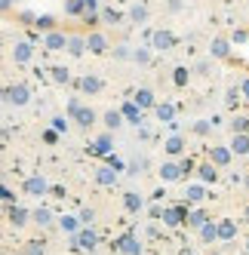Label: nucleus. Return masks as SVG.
Listing matches in <instances>:
<instances>
[{
  "label": "nucleus",
  "mask_w": 249,
  "mask_h": 255,
  "mask_svg": "<svg viewBox=\"0 0 249 255\" xmlns=\"http://www.w3.org/2000/svg\"><path fill=\"white\" fill-rule=\"evenodd\" d=\"M22 191H25V194H31V197H40V194H46V191H49V181H46L43 175H31V178H25Z\"/></svg>",
  "instance_id": "nucleus-1"
},
{
  "label": "nucleus",
  "mask_w": 249,
  "mask_h": 255,
  "mask_svg": "<svg viewBox=\"0 0 249 255\" xmlns=\"http://www.w3.org/2000/svg\"><path fill=\"white\" fill-rule=\"evenodd\" d=\"M28 99H31V89L28 86H9L6 93H3V102H9V105H28Z\"/></svg>",
  "instance_id": "nucleus-2"
},
{
  "label": "nucleus",
  "mask_w": 249,
  "mask_h": 255,
  "mask_svg": "<svg viewBox=\"0 0 249 255\" xmlns=\"http://www.w3.org/2000/svg\"><path fill=\"white\" fill-rule=\"evenodd\" d=\"M96 243H99V234H96V231H90V228L74 234V246H80V249H86V252H93V249H96Z\"/></svg>",
  "instance_id": "nucleus-3"
},
{
  "label": "nucleus",
  "mask_w": 249,
  "mask_h": 255,
  "mask_svg": "<svg viewBox=\"0 0 249 255\" xmlns=\"http://www.w3.org/2000/svg\"><path fill=\"white\" fill-rule=\"evenodd\" d=\"M120 117H123V120H129V123H135V126H141V120H145V117H141V108H138L135 102H126V105H123Z\"/></svg>",
  "instance_id": "nucleus-4"
},
{
  "label": "nucleus",
  "mask_w": 249,
  "mask_h": 255,
  "mask_svg": "<svg viewBox=\"0 0 249 255\" xmlns=\"http://www.w3.org/2000/svg\"><path fill=\"white\" fill-rule=\"evenodd\" d=\"M117 249H120V252H126V255H141V243L135 240L132 234H126V237H120V243H117Z\"/></svg>",
  "instance_id": "nucleus-5"
},
{
  "label": "nucleus",
  "mask_w": 249,
  "mask_h": 255,
  "mask_svg": "<svg viewBox=\"0 0 249 255\" xmlns=\"http://www.w3.org/2000/svg\"><path fill=\"white\" fill-rule=\"evenodd\" d=\"M160 178H163V181H179L182 178V166H179V163H163V166H160Z\"/></svg>",
  "instance_id": "nucleus-6"
},
{
  "label": "nucleus",
  "mask_w": 249,
  "mask_h": 255,
  "mask_svg": "<svg viewBox=\"0 0 249 255\" xmlns=\"http://www.w3.org/2000/svg\"><path fill=\"white\" fill-rule=\"evenodd\" d=\"M234 234H237V225L231 222V218H225V222L216 225V237H219V240H234Z\"/></svg>",
  "instance_id": "nucleus-7"
},
{
  "label": "nucleus",
  "mask_w": 249,
  "mask_h": 255,
  "mask_svg": "<svg viewBox=\"0 0 249 255\" xmlns=\"http://www.w3.org/2000/svg\"><path fill=\"white\" fill-rule=\"evenodd\" d=\"M231 157H234V154H231L228 148H222V144H216V148L209 151V160L216 163V166H228V163H231Z\"/></svg>",
  "instance_id": "nucleus-8"
},
{
  "label": "nucleus",
  "mask_w": 249,
  "mask_h": 255,
  "mask_svg": "<svg viewBox=\"0 0 249 255\" xmlns=\"http://www.w3.org/2000/svg\"><path fill=\"white\" fill-rule=\"evenodd\" d=\"M228 151H231V154H249V135H246V132H237Z\"/></svg>",
  "instance_id": "nucleus-9"
},
{
  "label": "nucleus",
  "mask_w": 249,
  "mask_h": 255,
  "mask_svg": "<svg viewBox=\"0 0 249 255\" xmlns=\"http://www.w3.org/2000/svg\"><path fill=\"white\" fill-rule=\"evenodd\" d=\"M96 181L108 188V185H114V181H117V172H114L111 166H99V169H96Z\"/></svg>",
  "instance_id": "nucleus-10"
},
{
  "label": "nucleus",
  "mask_w": 249,
  "mask_h": 255,
  "mask_svg": "<svg viewBox=\"0 0 249 255\" xmlns=\"http://www.w3.org/2000/svg\"><path fill=\"white\" fill-rule=\"evenodd\" d=\"M185 215H188L185 209H163V212H160V218H163L166 225H182Z\"/></svg>",
  "instance_id": "nucleus-11"
},
{
  "label": "nucleus",
  "mask_w": 249,
  "mask_h": 255,
  "mask_svg": "<svg viewBox=\"0 0 249 255\" xmlns=\"http://www.w3.org/2000/svg\"><path fill=\"white\" fill-rule=\"evenodd\" d=\"M71 117H74V120H77L80 126H93V123H96V114L90 111V108H77V111L71 114Z\"/></svg>",
  "instance_id": "nucleus-12"
},
{
  "label": "nucleus",
  "mask_w": 249,
  "mask_h": 255,
  "mask_svg": "<svg viewBox=\"0 0 249 255\" xmlns=\"http://www.w3.org/2000/svg\"><path fill=\"white\" fill-rule=\"evenodd\" d=\"M28 215H31L28 209H22V206H12V209H9V222H12L15 228H22V225L28 222Z\"/></svg>",
  "instance_id": "nucleus-13"
},
{
  "label": "nucleus",
  "mask_w": 249,
  "mask_h": 255,
  "mask_svg": "<svg viewBox=\"0 0 249 255\" xmlns=\"http://www.w3.org/2000/svg\"><path fill=\"white\" fill-rule=\"evenodd\" d=\"M12 59L19 62V65H25V62L31 59V43H15V49H12Z\"/></svg>",
  "instance_id": "nucleus-14"
},
{
  "label": "nucleus",
  "mask_w": 249,
  "mask_h": 255,
  "mask_svg": "<svg viewBox=\"0 0 249 255\" xmlns=\"http://www.w3.org/2000/svg\"><path fill=\"white\" fill-rule=\"evenodd\" d=\"M31 218H34V222H37L40 228H49V225H52V212H49V209H43V206H40V209H34V212H31Z\"/></svg>",
  "instance_id": "nucleus-15"
},
{
  "label": "nucleus",
  "mask_w": 249,
  "mask_h": 255,
  "mask_svg": "<svg viewBox=\"0 0 249 255\" xmlns=\"http://www.w3.org/2000/svg\"><path fill=\"white\" fill-rule=\"evenodd\" d=\"M111 148H114L111 135H102V138H96V144H93V154H111Z\"/></svg>",
  "instance_id": "nucleus-16"
},
{
  "label": "nucleus",
  "mask_w": 249,
  "mask_h": 255,
  "mask_svg": "<svg viewBox=\"0 0 249 255\" xmlns=\"http://www.w3.org/2000/svg\"><path fill=\"white\" fill-rule=\"evenodd\" d=\"M59 225H62L65 234H77V231H80V222H77L74 215H62V218H59Z\"/></svg>",
  "instance_id": "nucleus-17"
},
{
  "label": "nucleus",
  "mask_w": 249,
  "mask_h": 255,
  "mask_svg": "<svg viewBox=\"0 0 249 255\" xmlns=\"http://www.w3.org/2000/svg\"><path fill=\"white\" fill-rule=\"evenodd\" d=\"M185 222H188V225H194V228H200L203 222H209V215H206L203 209H194V212H188V215H185Z\"/></svg>",
  "instance_id": "nucleus-18"
},
{
  "label": "nucleus",
  "mask_w": 249,
  "mask_h": 255,
  "mask_svg": "<svg viewBox=\"0 0 249 255\" xmlns=\"http://www.w3.org/2000/svg\"><path fill=\"white\" fill-rule=\"evenodd\" d=\"M166 151H169V154H182V151H185L182 135H169V138H166Z\"/></svg>",
  "instance_id": "nucleus-19"
},
{
  "label": "nucleus",
  "mask_w": 249,
  "mask_h": 255,
  "mask_svg": "<svg viewBox=\"0 0 249 255\" xmlns=\"http://www.w3.org/2000/svg\"><path fill=\"white\" fill-rule=\"evenodd\" d=\"M200 237H203V243L219 240V237H216V225H212V222H203V225H200Z\"/></svg>",
  "instance_id": "nucleus-20"
},
{
  "label": "nucleus",
  "mask_w": 249,
  "mask_h": 255,
  "mask_svg": "<svg viewBox=\"0 0 249 255\" xmlns=\"http://www.w3.org/2000/svg\"><path fill=\"white\" fill-rule=\"evenodd\" d=\"M185 194H188V200H191V203H200V200L206 197V188H203V185H191Z\"/></svg>",
  "instance_id": "nucleus-21"
},
{
  "label": "nucleus",
  "mask_w": 249,
  "mask_h": 255,
  "mask_svg": "<svg viewBox=\"0 0 249 255\" xmlns=\"http://www.w3.org/2000/svg\"><path fill=\"white\" fill-rule=\"evenodd\" d=\"M135 105L141 108V111H145V108H151V105H154V96L148 93V89H138V96H135Z\"/></svg>",
  "instance_id": "nucleus-22"
},
{
  "label": "nucleus",
  "mask_w": 249,
  "mask_h": 255,
  "mask_svg": "<svg viewBox=\"0 0 249 255\" xmlns=\"http://www.w3.org/2000/svg\"><path fill=\"white\" fill-rule=\"evenodd\" d=\"M123 203H126V209H129V212H138V209H141V197L129 191L126 197H123Z\"/></svg>",
  "instance_id": "nucleus-23"
},
{
  "label": "nucleus",
  "mask_w": 249,
  "mask_h": 255,
  "mask_svg": "<svg viewBox=\"0 0 249 255\" xmlns=\"http://www.w3.org/2000/svg\"><path fill=\"white\" fill-rule=\"evenodd\" d=\"M157 117L160 120H172L175 117V105H169V102L166 105H157Z\"/></svg>",
  "instance_id": "nucleus-24"
},
{
  "label": "nucleus",
  "mask_w": 249,
  "mask_h": 255,
  "mask_svg": "<svg viewBox=\"0 0 249 255\" xmlns=\"http://www.w3.org/2000/svg\"><path fill=\"white\" fill-rule=\"evenodd\" d=\"M123 123V117H120V111H108L105 114V126H108V129H117V126Z\"/></svg>",
  "instance_id": "nucleus-25"
},
{
  "label": "nucleus",
  "mask_w": 249,
  "mask_h": 255,
  "mask_svg": "<svg viewBox=\"0 0 249 255\" xmlns=\"http://www.w3.org/2000/svg\"><path fill=\"white\" fill-rule=\"evenodd\" d=\"M154 43H157L160 49H166V46H172V34H169V31H160V34H154Z\"/></svg>",
  "instance_id": "nucleus-26"
},
{
  "label": "nucleus",
  "mask_w": 249,
  "mask_h": 255,
  "mask_svg": "<svg viewBox=\"0 0 249 255\" xmlns=\"http://www.w3.org/2000/svg\"><path fill=\"white\" fill-rule=\"evenodd\" d=\"M65 43H68V40L62 37V34H56V31H52V34H49V37H46V46H49V49H62Z\"/></svg>",
  "instance_id": "nucleus-27"
},
{
  "label": "nucleus",
  "mask_w": 249,
  "mask_h": 255,
  "mask_svg": "<svg viewBox=\"0 0 249 255\" xmlns=\"http://www.w3.org/2000/svg\"><path fill=\"white\" fill-rule=\"evenodd\" d=\"M99 89H102L99 77H83V93H99Z\"/></svg>",
  "instance_id": "nucleus-28"
},
{
  "label": "nucleus",
  "mask_w": 249,
  "mask_h": 255,
  "mask_svg": "<svg viewBox=\"0 0 249 255\" xmlns=\"http://www.w3.org/2000/svg\"><path fill=\"white\" fill-rule=\"evenodd\" d=\"M22 255H43V243H37V240H31L28 246H25V252Z\"/></svg>",
  "instance_id": "nucleus-29"
},
{
  "label": "nucleus",
  "mask_w": 249,
  "mask_h": 255,
  "mask_svg": "<svg viewBox=\"0 0 249 255\" xmlns=\"http://www.w3.org/2000/svg\"><path fill=\"white\" fill-rule=\"evenodd\" d=\"M52 80H56V83H68V71L56 65V68H52Z\"/></svg>",
  "instance_id": "nucleus-30"
},
{
  "label": "nucleus",
  "mask_w": 249,
  "mask_h": 255,
  "mask_svg": "<svg viewBox=\"0 0 249 255\" xmlns=\"http://www.w3.org/2000/svg\"><path fill=\"white\" fill-rule=\"evenodd\" d=\"M68 49H71V56H80V52H83V40H80V37L68 40Z\"/></svg>",
  "instance_id": "nucleus-31"
},
{
  "label": "nucleus",
  "mask_w": 249,
  "mask_h": 255,
  "mask_svg": "<svg viewBox=\"0 0 249 255\" xmlns=\"http://www.w3.org/2000/svg\"><path fill=\"white\" fill-rule=\"evenodd\" d=\"M90 49L102 52V49H105V37H99V34H93V37H90Z\"/></svg>",
  "instance_id": "nucleus-32"
},
{
  "label": "nucleus",
  "mask_w": 249,
  "mask_h": 255,
  "mask_svg": "<svg viewBox=\"0 0 249 255\" xmlns=\"http://www.w3.org/2000/svg\"><path fill=\"white\" fill-rule=\"evenodd\" d=\"M200 178L203 181H216V169H212V166H200Z\"/></svg>",
  "instance_id": "nucleus-33"
},
{
  "label": "nucleus",
  "mask_w": 249,
  "mask_h": 255,
  "mask_svg": "<svg viewBox=\"0 0 249 255\" xmlns=\"http://www.w3.org/2000/svg\"><path fill=\"white\" fill-rule=\"evenodd\" d=\"M194 132H197V135H206V132H209V120H197V123H194Z\"/></svg>",
  "instance_id": "nucleus-34"
},
{
  "label": "nucleus",
  "mask_w": 249,
  "mask_h": 255,
  "mask_svg": "<svg viewBox=\"0 0 249 255\" xmlns=\"http://www.w3.org/2000/svg\"><path fill=\"white\" fill-rule=\"evenodd\" d=\"M108 166H111L114 172H120V169H123V160H120V157H114V154H108Z\"/></svg>",
  "instance_id": "nucleus-35"
},
{
  "label": "nucleus",
  "mask_w": 249,
  "mask_h": 255,
  "mask_svg": "<svg viewBox=\"0 0 249 255\" xmlns=\"http://www.w3.org/2000/svg\"><path fill=\"white\" fill-rule=\"evenodd\" d=\"M212 52H216V56H228V43H225V40H216Z\"/></svg>",
  "instance_id": "nucleus-36"
},
{
  "label": "nucleus",
  "mask_w": 249,
  "mask_h": 255,
  "mask_svg": "<svg viewBox=\"0 0 249 255\" xmlns=\"http://www.w3.org/2000/svg\"><path fill=\"white\" fill-rule=\"evenodd\" d=\"M93 218H96V209H83V212H80V222H83V225H90Z\"/></svg>",
  "instance_id": "nucleus-37"
},
{
  "label": "nucleus",
  "mask_w": 249,
  "mask_h": 255,
  "mask_svg": "<svg viewBox=\"0 0 249 255\" xmlns=\"http://www.w3.org/2000/svg\"><path fill=\"white\" fill-rule=\"evenodd\" d=\"M83 9V0H68V12H80Z\"/></svg>",
  "instance_id": "nucleus-38"
},
{
  "label": "nucleus",
  "mask_w": 249,
  "mask_h": 255,
  "mask_svg": "<svg viewBox=\"0 0 249 255\" xmlns=\"http://www.w3.org/2000/svg\"><path fill=\"white\" fill-rule=\"evenodd\" d=\"M52 129H56V132H65V129H68V123H65L62 117H56V120H52Z\"/></svg>",
  "instance_id": "nucleus-39"
},
{
  "label": "nucleus",
  "mask_w": 249,
  "mask_h": 255,
  "mask_svg": "<svg viewBox=\"0 0 249 255\" xmlns=\"http://www.w3.org/2000/svg\"><path fill=\"white\" fill-rule=\"evenodd\" d=\"M132 19H135V22H145V6H135V9H132Z\"/></svg>",
  "instance_id": "nucleus-40"
},
{
  "label": "nucleus",
  "mask_w": 249,
  "mask_h": 255,
  "mask_svg": "<svg viewBox=\"0 0 249 255\" xmlns=\"http://www.w3.org/2000/svg\"><path fill=\"white\" fill-rule=\"evenodd\" d=\"M185 80H188V71H185V68H179V71H175V83H179V86H182Z\"/></svg>",
  "instance_id": "nucleus-41"
},
{
  "label": "nucleus",
  "mask_w": 249,
  "mask_h": 255,
  "mask_svg": "<svg viewBox=\"0 0 249 255\" xmlns=\"http://www.w3.org/2000/svg\"><path fill=\"white\" fill-rule=\"evenodd\" d=\"M246 126H249V123H246L243 117H240V120H234V132H246Z\"/></svg>",
  "instance_id": "nucleus-42"
},
{
  "label": "nucleus",
  "mask_w": 249,
  "mask_h": 255,
  "mask_svg": "<svg viewBox=\"0 0 249 255\" xmlns=\"http://www.w3.org/2000/svg\"><path fill=\"white\" fill-rule=\"evenodd\" d=\"M37 25H40V28H52V19H49V15H40Z\"/></svg>",
  "instance_id": "nucleus-43"
},
{
  "label": "nucleus",
  "mask_w": 249,
  "mask_h": 255,
  "mask_svg": "<svg viewBox=\"0 0 249 255\" xmlns=\"http://www.w3.org/2000/svg\"><path fill=\"white\" fill-rule=\"evenodd\" d=\"M77 108H80V102H77V99H71V102H68V114H74Z\"/></svg>",
  "instance_id": "nucleus-44"
},
{
  "label": "nucleus",
  "mask_w": 249,
  "mask_h": 255,
  "mask_svg": "<svg viewBox=\"0 0 249 255\" xmlns=\"http://www.w3.org/2000/svg\"><path fill=\"white\" fill-rule=\"evenodd\" d=\"M43 138H46V144H56V129H49V132H46Z\"/></svg>",
  "instance_id": "nucleus-45"
},
{
  "label": "nucleus",
  "mask_w": 249,
  "mask_h": 255,
  "mask_svg": "<svg viewBox=\"0 0 249 255\" xmlns=\"http://www.w3.org/2000/svg\"><path fill=\"white\" fill-rule=\"evenodd\" d=\"M0 197H3V200H12V194H9V188H3V185H0Z\"/></svg>",
  "instance_id": "nucleus-46"
},
{
  "label": "nucleus",
  "mask_w": 249,
  "mask_h": 255,
  "mask_svg": "<svg viewBox=\"0 0 249 255\" xmlns=\"http://www.w3.org/2000/svg\"><path fill=\"white\" fill-rule=\"evenodd\" d=\"M12 6V0H0V9H9Z\"/></svg>",
  "instance_id": "nucleus-47"
},
{
  "label": "nucleus",
  "mask_w": 249,
  "mask_h": 255,
  "mask_svg": "<svg viewBox=\"0 0 249 255\" xmlns=\"http://www.w3.org/2000/svg\"><path fill=\"white\" fill-rule=\"evenodd\" d=\"M243 96H246V99H249V80H246V83H243Z\"/></svg>",
  "instance_id": "nucleus-48"
},
{
  "label": "nucleus",
  "mask_w": 249,
  "mask_h": 255,
  "mask_svg": "<svg viewBox=\"0 0 249 255\" xmlns=\"http://www.w3.org/2000/svg\"><path fill=\"white\" fill-rule=\"evenodd\" d=\"M182 255H194V252H191V249H185V252H182Z\"/></svg>",
  "instance_id": "nucleus-49"
},
{
  "label": "nucleus",
  "mask_w": 249,
  "mask_h": 255,
  "mask_svg": "<svg viewBox=\"0 0 249 255\" xmlns=\"http://www.w3.org/2000/svg\"><path fill=\"white\" fill-rule=\"evenodd\" d=\"M246 252H249V240H246Z\"/></svg>",
  "instance_id": "nucleus-50"
},
{
  "label": "nucleus",
  "mask_w": 249,
  "mask_h": 255,
  "mask_svg": "<svg viewBox=\"0 0 249 255\" xmlns=\"http://www.w3.org/2000/svg\"><path fill=\"white\" fill-rule=\"evenodd\" d=\"M212 255H219V252H212Z\"/></svg>",
  "instance_id": "nucleus-51"
},
{
  "label": "nucleus",
  "mask_w": 249,
  "mask_h": 255,
  "mask_svg": "<svg viewBox=\"0 0 249 255\" xmlns=\"http://www.w3.org/2000/svg\"><path fill=\"white\" fill-rule=\"evenodd\" d=\"M12 255H19V252H12Z\"/></svg>",
  "instance_id": "nucleus-52"
}]
</instances>
